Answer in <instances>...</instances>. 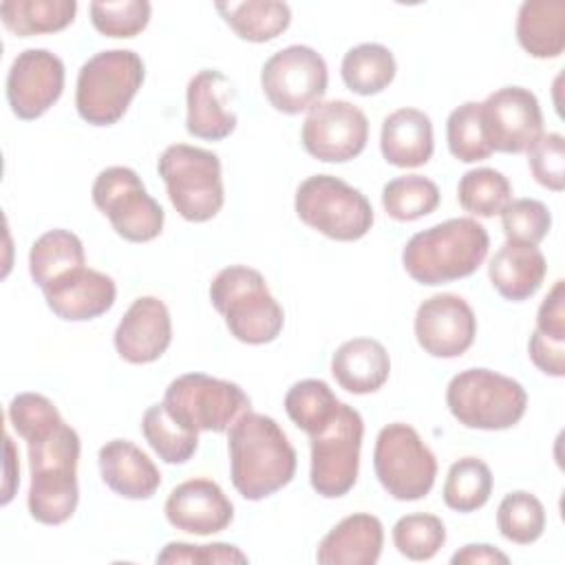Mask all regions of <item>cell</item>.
Wrapping results in <instances>:
<instances>
[{
	"label": "cell",
	"instance_id": "obj_1",
	"mask_svg": "<svg viewBox=\"0 0 565 565\" xmlns=\"http://www.w3.org/2000/svg\"><path fill=\"white\" fill-rule=\"evenodd\" d=\"M9 422L26 441L31 488L29 512L38 523L60 525L77 508L79 437L55 404L40 393H20L9 404Z\"/></svg>",
	"mask_w": 565,
	"mask_h": 565
},
{
	"label": "cell",
	"instance_id": "obj_2",
	"mask_svg": "<svg viewBox=\"0 0 565 565\" xmlns=\"http://www.w3.org/2000/svg\"><path fill=\"white\" fill-rule=\"evenodd\" d=\"M227 450L232 483L247 501L271 497L296 475V450L269 415L245 411L227 428Z\"/></svg>",
	"mask_w": 565,
	"mask_h": 565
},
{
	"label": "cell",
	"instance_id": "obj_3",
	"mask_svg": "<svg viewBox=\"0 0 565 565\" xmlns=\"http://www.w3.org/2000/svg\"><path fill=\"white\" fill-rule=\"evenodd\" d=\"M490 236L470 216L448 218L411 236L402 252L406 274L419 285H444L466 278L486 260Z\"/></svg>",
	"mask_w": 565,
	"mask_h": 565
},
{
	"label": "cell",
	"instance_id": "obj_4",
	"mask_svg": "<svg viewBox=\"0 0 565 565\" xmlns=\"http://www.w3.org/2000/svg\"><path fill=\"white\" fill-rule=\"evenodd\" d=\"M210 300L225 318L230 333L245 344L274 342L282 331V307L258 269L245 265L221 269L210 285Z\"/></svg>",
	"mask_w": 565,
	"mask_h": 565
},
{
	"label": "cell",
	"instance_id": "obj_5",
	"mask_svg": "<svg viewBox=\"0 0 565 565\" xmlns=\"http://www.w3.org/2000/svg\"><path fill=\"white\" fill-rule=\"evenodd\" d=\"M143 60L130 49L95 53L77 73L75 106L90 126H113L143 84Z\"/></svg>",
	"mask_w": 565,
	"mask_h": 565
},
{
	"label": "cell",
	"instance_id": "obj_6",
	"mask_svg": "<svg viewBox=\"0 0 565 565\" xmlns=\"http://www.w3.org/2000/svg\"><path fill=\"white\" fill-rule=\"evenodd\" d=\"M446 404L466 428L505 430L525 415L527 393L521 382L503 373L466 369L448 382Z\"/></svg>",
	"mask_w": 565,
	"mask_h": 565
},
{
	"label": "cell",
	"instance_id": "obj_7",
	"mask_svg": "<svg viewBox=\"0 0 565 565\" xmlns=\"http://www.w3.org/2000/svg\"><path fill=\"white\" fill-rule=\"evenodd\" d=\"M174 210L192 223L214 218L225 201L221 159L188 143L168 146L157 163Z\"/></svg>",
	"mask_w": 565,
	"mask_h": 565
},
{
	"label": "cell",
	"instance_id": "obj_8",
	"mask_svg": "<svg viewBox=\"0 0 565 565\" xmlns=\"http://www.w3.org/2000/svg\"><path fill=\"white\" fill-rule=\"evenodd\" d=\"M296 214L333 241H358L373 225L369 199L333 174H311L296 190Z\"/></svg>",
	"mask_w": 565,
	"mask_h": 565
},
{
	"label": "cell",
	"instance_id": "obj_9",
	"mask_svg": "<svg viewBox=\"0 0 565 565\" xmlns=\"http://www.w3.org/2000/svg\"><path fill=\"white\" fill-rule=\"evenodd\" d=\"M373 468L382 488L397 501L424 499L437 477V459L419 433L402 422L377 433Z\"/></svg>",
	"mask_w": 565,
	"mask_h": 565
},
{
	"label": "cell",
	"instance_id": "obj_10",
	"mask_svg": "<svg viewBox=\"0 0 565 565\" xmlns=\"http://www.w3.org/2000/svg\"><path fill=\"white\" fill-rule=\"evenodd\" d=\"M249 404L247 393L238 384L205 373L174 377L163 395L168 413L194 433H225L245 411H249Z\"/></svg>",
	"mask_w": 565,
	"mask_h": 565
},
{
	"label": "cell",
	"instance_id": "obj_11",
	"mask_svg": "<svg viewBox=\"0 0 565 565\" xmlns=\"http://www.w3.org/2000/svg\"><path fill=\"white\" fill-rule=\"evenodd\" d=\"M364 437L362 415L340 402L333 419L309 435L311 444V488L324 499L344 497L358 481L360 448Z\"/></svg>",
	"mask_w": 565,
	"mask_h": 565
},
{
	"label": "cell",
	"instance_id": "obj_12",
	"mask_svg": "<svg viewBox=\"0 0 565 565\" xmlns=\"http://www.w3.org/2000/svg\"><path fill=\"white\" fill-rule=\"evenodd\" d=\"M93 203L113 230L130 243H148L163 230V207L146 192L139 174L126 166L102 170L93 183Z\"/></svg>",
	"mask_w": 565,
	"mask_h": 565
},
{
	"label": "cell",
	"instance_id": "obj_13",
	"mask_svg": "<svg viewBox=\"0 0 565 565\" xmlns=\"http://www.w3.org/2000/svg\"><path fill=\"white\" fill-rule=\"evenodd\" d=\"M327 62L305 44L276 51L260 71V86L269 104L285 115L311 110L327 93Z\"/></svg>",
	"mask_w": 565,
	"mask_h": 565
},
{
	"label": "cell",
	"instance_id": "obj_14",
	"mask_svg": "<svg viewBox=\"0 0 565 565\" xmlns=\"http://www.w3.org/2000/svg\"><path fill=\"white\" fill-rule=\"evenodd\" d=\"M300 139L313 159L344 163L364 150L369 141V119L347 99L320 102L309 110Z\"/></svg>",
	"mask_w": 565,
	"mask_h": 565
},
{
	"label": "cell",
	"instance_id": "obj_15",
	"mask_svg": "<svg viewBox=\"0 0 565 565\" xmlns=\"http://www.w3.org/2000/svg\"><path fill=\"white\" fill-rule=\"evenodd\" d=\"M481 121L492 152H523L543 132L539 99L523 86H503L490 93L481 102Z\"/></svg>",
	"mask_w": 565,
	"mask_h": 565
},
{
	"label": "cell",
	"instance_id": "obj_16",
	"mask_svg": "<svg viewBox=\"0 0 565 565\" xmlns=\"http://www.w3.org/2000/svg\"><path fill=\"white\" fill-rule=\"evenodd\" d=\"M64 90V64L46 49H24L7 75V99L15 117H42Z\"/></svg>",
	"mask_w": 565,
	"mask_h": 565
},
{
	"label": "cell",
	"instance_id": "obj_17",
	"mask_svg": "<svg viewBox=\"0 0 565 565\" xmlns=\"http://www.w3.org/2000/svg\"><path fill=\"white\" fill-rule=\"evenodd\" d=\"M477 335L472 307L457 294H435L415 313V338L433 358H457L466 353Z\"/></svg>",
	"mask_w": 565,
	"mask_h": 565
},
{
	"label": "cell",
	"instance_id": "obj_18",
	"mask_svg": "<svg viewBox=\"0 0 565 565\" xmlns=\"http://www.w3.org/2000/svg\"><path fill=\"white\" fill-rule=\"evenodd\" d=\"M185 104V128L192 137L218 141L230 137L238 124L234 110V86L216 68H203L188 82Z\"/></svg>",
	"mask_w": 565,
	"mask_h": 565
},
{
	"label": "cell",
	"instance_id": "obj_19",
	"mask_svg": "<svg viewBox=\"0 0 565 565\" xmlns=\"http://www.w3.org/2000/svg\"><path fill=\"white\" fill-rule=\"evenodd\" d=\"M166 519L172 527L188 534H216L234 519V505L212 479H188L179 483L166 499Z\"/></svg>",
	"mask_w": 565,
	"mask_h": 565
},
{
	"label": "cell",
	"instance_id": "obj_20",
	"mask_svg": "<svg viewBox=\"0 0 565 565\" xmlns=\"http://www.w3.org/2000/svg\"><path fill=\"white\" fill-rule=\"evenodd\" d=\"M172 340V320L163 300L154 296L137 298L115 329V349L130 364L159 360Z\"/></svg>",
	"mask_w": 565,
	"mask_h": 565
},
{
	"label": "cell",
	"instance_id": "obj_21",
	"mask_svg": "<svg viewBox=\"0 0 565 565\" xmlns=\"http://www.w3.org/2000/svg\"><path fill=\"white\" fill-rule=\"evenodd\" d=\"M49 309L71 322L93 320L115 305V280L97 269L79 267L42 289Z\"/></svg>",
	"mask_w": 565,
	"mask_h": 565
},
{
	"label": "cell",
	"instance_id": "obj_22",
	"mask_svg": "<svg viewBox=\"0 0 565 565\" xmlns=\"http://www.w3.org/2000/svg\"><path fill=\"white\" fill-rule=\"evenodd\" d=\"M104 483L124 499H150L159 486L161 475L152 459L128 439H110L97 455Z\"/></svg>",
	"mask_w": 565,
	"mask_h": 565
},
{
	"label": "cell",
	"instance_id": "obj_23",
	"mask_svg": "<svg viewBox=\"0 0 565 565\" xmlns=\"http://www.w3.org/2000/svg\"><path fill=\"white\" fill-rule=\"evenodd\" d=\"M384 545L382 521L358 512L335 523L318 543L316 561L322 565H373Z\"/></svg>",
	"mask_w": 565,
	"mask_h": 565
},
{
	"label": "cell",
	"instance_id": "obj_24",
	"mask_svg": "<svg viewBox=\"0 0 565 565\" xmlns=\"http://www.w3.org/2000/svg\"><path fill=\"white\" fill-rule=\"evenodd\" d=\"M331 373L340 388L349 393H375L391 375V358L382 342L373 338H353L342 342L331 355Z\"/></svg>",
	"mask_w": 565,
	"mask_h": 565
},
{
	"label": "cell",
	"instance_id": "obj_25",
	"mask_svg": "<svg viewBox=\"0 0 565 565\" xmlns=\"http://www.w3.org/2000/svg\"><path fill=\"white\" fill-rule=\"evenodd\" d=\"M547 274V263L536 245L505 241L488 265L492 287L512 302L527 300L539 291Z\"/></svg>",
	"mask_w": 565,
	"mask_h": 565
},
{
	"label": "cell",
	"instance_id": "obj_26",
	"mask_svg": "<svg viewBox=\"0 0 565 565\" xmlns=\"http://www.w3.org/2000/svg\"><path fill=\"white\" fill-rule=\"evenodd\" d=\"M382 157L397 168H419L433 157V121L424 110L397 108L382 121Z\"/></svg>",
	"mask_w": 565,
	"mask_h": 565
},
{
	"label": "cell",
	"instance_id": "obj_27",
	"mask_svg": "<svg viewBox=\"0 0 565 565\" xmlns=\"http://www.w3.org/2000/svg\"><path fill=\"white\" fill-rule=\"evenodd\" d=\"M516 40L532 57H558L565 49V2L525 0L516 15Z\"/></svg>",
	"mask_w": 565,
	"mask_h": 565
},
{
	"label": "cell",
	"instance_id": "obj_28",
	"mask_svg": "<svg viewBox=\"0 0 565 565\" xmlns=\"http://www.w3.org/2000/svg\"><path fill=\"white\" fill-rule=\"evenodd\" d=\"M84 245L68 230L44 232L29 252V271L40 289L62 280L71 271L86 267Z\"/></svg>",
	"mask_w": 565,
	"mask_h": 565
},
{
	"label": "cell",
	"instance_id": "obj_29",
	"mask_svg": "<svg viewBox=\"0 0 565 565\" xmlns=\"http://www.w3.org/2000/svg\"><path fill=\"white\" fill-rule=\"evenodd\" d=\"M216 11L247 42H269L287 31L291 9L276 0H245V2H216Z\"/></svg>",
	"mask_w": 565,
	"mask_h": 565
},
{
	"label": "cell",
	"instance_id": "obj_30",
	"mask_svg": "<svg viewBox=\"0 0 565 565\" xmlns=\"http://www.w3.org/2000/svg\"><path fill=\"white\" fill-rule=\"evenodd\" d=\"M77 13L75 0H4L0 18L18 38L55 33L66 29Z\"/></svg>",
	"mask_w": 565,
	"mask_h": 565
},
{
	"label": "cell",
	"instance_id": "obj_31",
	"mask_svg": "<svg viewBox=\"0 0 565 565\" xmlns=\"http://www.w3.org/2000/svg\"><path fill=\"white\" fill-rule=\"evenodd\" d=\"M397 64L384 44L364 42L349 49L342 57V79L349 90L358 95H375L382 93L395 77Z\"/></svg>",
	"mask_w": 565,
	"mask_h": 565
},
{
	"label": "cell",
	"instance_id": "obj_32",
	"mask_svg": "<svg viewBox=\"0 0 565 565\" xmlns=\"http://www.w3.org/2000/svg\"><path fill=\"white\" fill-rule=\"evenodd\" d=\"M141 433L150 448L166 463H185L192 459L199 446V433L179 424L168 408L161 404H152L141 419Z\"/></svg>",
	"mask_w": 565,
	"mask_h": 565
},
{
	"label": "cell",
	"instance_id": "obj_33",
	"mask_svg": "<svg viewBox=\"0 0 565 565\" xmlns=\"http://www.w3.org/2000/svg\"><path fill=\"white\" fill-rule=\"evenodd\" d=\"M492 494V472L477 457L457 459L444 481V503L457 512H475L488 503Z\"/></svg>",
	"mask_w": 565,
	"mask_h": 565
},
{
	"label": "cell",
	"instance_id": "obj_34",
	"mask_svg": "<svg viewBox=\"0 0 565 565\" xmlns=\"http://www.w3.org/2000/svg\"><path fill=\"white\" fill-rule=\"evenodd\" d=\"M338 406L340 399L324 380H300L285 395L289 419L307 435L322 430L333 419Z\"/></svg>",
	"mask_w": 565,
	"mask_h": 565
},
{
	"label": "cell",
	"instance_id": "obj_35",
	"mask_svg": "<svg viewBox=\"0 0 565 565\" xmlns=\"http://www.w3.org/2000/svg\"><path fill=\"white\" fill-rule=\"evenodd\" d=\"M439 188L422 174H404L382 188V205L395 221H417L439 205Z\"/></svg>",
	"mask_w": 565,
	"mask_h": 565
},
{
	"label": "cell",
	"instance_id": "obj_36",
	"mask_svg": "<svg viewBox=\"0 0 565 565\" xmlns=\"http://www.w3.org/2000/svg\"><path fill=\"white\" fill-rule=\"evenodd\" d=\"M459 205L481 218L501 214V210L512 201V185L505 174L494 168L468 170L457 185Z\"/></svg>",
	"mask_w": 565,
	"mask_h": 565
},
{
	"label": "cell",
	"instance_id": "obj_37",
	"mask_svg": "<svg viewBox=\"0 0 565 565\" xmlns=\"http://www.w3.org/2000/svg\"><path fill=\"white\" fill-rule=\"evenodd\" d=\"M497 527L503 539L530 545L541 539L545 530V508L532 492H508L497 510Z\"/></svg>",
	"mask_w": 565,
	"mask_h": 565
},
{
	"label": "cell",
	"instance_id": "obj_38",
	"mask_svg": "<svg viewBox=\"0 0 565 565\" xmlns=\"http://www.w3.org/2000/svg\"><path fill=\"white\" fill-rule=\"evenodd\" d=\"M446 139L452 157L463 163H475L492 154L483 135L481 102H463L448 115Z\"/></svg>",
	"mask_w": 565,
	"mask_h": 565
},
{
	"label": "cell",
	"instance_id": "obj_39",
	"mask_svg": "<svg viewBox=\"0 0 565 565\" xmlns=\"http://www.w3.org/2000/svg\"><path fill=\"white\" fill-rule=\"evenodd\" d=\"M393 543L411 561H430L446 543L444 521L426 512L406 514L393 525Z\"/></svg>",
	"mask_w": 565,
	"mask_h": 565
},
{
	"label": "cell",
	"instance_id": "obj_40",
	"mask_svg": "<svg viewBox=\"0 0 565 565\" xmlns=\"http://www.w3.org/2000/svg\"><path fill=\"white\" fill-rule=\"evenodd\" d=\"M90 22L106 38H135L150 22V2L146 0H117L90 2Z\"/></svg>",
	"mask_w": 565,
	"mask_h": 565
},
{
	"label": "cell",
	"instance_id": "obj_41",
	"mask_svg": "<svg viewBox=\"0 0 565 565\" xmlns=\"http://www.w3.org/2000/svg\"><path fill=\"white\" fill-rule=\"evenodd\" d=\"M550 225V210L536 199H514L501 210L503 234L514 243L536 245L547 236Z\"/></svg>",
	"mask_w": 565,
	"mask_h": 565
},
{
	"label": "cell",
	"instance_id": "obj_42",
	"mask_svg": "<svg viewBox=\"0 0 565 565\" xmlns=\"http://www.w3.org/2000/svg\"><path fill=\"white\" fill-rule=\"evenodd\" d=\"M527 166L536 183L561 192L565 188V139L558 132H541L527 148Z\"/></svg>",
	"mask_w": 565,
	"mask_h": 565
},
{
	"label": "cell",
	"instance_id": "obj_43",
	"mask_svg": "<svg viewBox=\"0 0 565 565\" xmlns=\"http://www.w3.org/2000/svg\"><path fill=\"white\" fill-rule=\"evenodd\" d=\"M247 554H243L236 545L230 543H210V545H192L183 541L168 543L159 554L157 563H247Z\"/></svg>",
	"mask_w": 565,
	"mask_h": 565
},
{
	"label": "cell",
	"instance_id": "obj_44",
	"mask_svg": "<svg viewBox=\"0 0 565 565\" xmlns=\"http://www.w3.org/2000/svg\"><path fill=\"white\" fill-rule=\"evenodd\" d=\"M527 351L534 366L545 375H552V377L565 375V340L547 338L534 329L527 342Z\"/></svg>",
	"mask_w": 565,
	"mask_h": 565
},
{
	"label": "cell",
	"instance_id": "obj_45",
	"mask_svg": "<svg viewBox=\"0 0 565 565\" xmlns=\"http://www.w3.org/2000/svg\"><path fill=\"white\" fill-rule=\"evenodd\" d=\"M536 331L554 338L565 340V280H556L536 313Z\"/></svg>",
	"mask_w": 565,
	"mask_h": 565
},
{
	"label": "cell",
	"instance_id": "obj_46",
	"mask_svg": "<svg viewBox=\"0 0 565 565\" xmlns=\"http://www.w3.org/2000/svg\"><path fill=\"white\" fill-rule=\"evenodd\" d=\"M452 565H475V563H510L508 554L497 550L494 545L488 543H468L461 550H457L450 558Z\"/></svg>",
	"mask_w": 565,
	"mask_h": 565
}]
</instances>
